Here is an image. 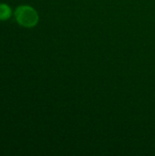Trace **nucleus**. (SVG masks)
Instances as JSON below:
<instances>
[{
    "instance_id": "1",
    "label": "nucleus",
    "mask_w": 155,
    "mask_h": 156,
    "mask_svg": "<svg viewBox=\"0 0 155 156\" xmlns=\"http://www.w3.org/2000/svg\"><path fill=\"white\" fill-rule=\"evenodd\" d=\"M15 16L17 23L26 27H31L37 25L38 16L37 11L28 5H21L16 9Z\"/></svg>"
},
{
    "instance_id": "2",
    "label": "nucleus",
    "mask_w": 155,
    "mask_h": 156,
    "mask_svg": "<svg viewBox=\"0 0 155 156\" xmlns=\"http://www.w3.org/2000/svg\"><path fill=\"white\" fill-rule=\"evenodd\" d=\"M11 8L5 4H0V20H7L11 16Z\"/></svg>"
}]
</instances>
